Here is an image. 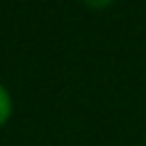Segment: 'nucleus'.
I'll return each mask as SVG.
<instances>
[{
    "label": "nucleus",
    "instance_id": "obj_1",
    "mask_svg": "<svg viewBox=\"0 0 146 146\" xmlns=\"http://www.w3.org/2000/svg\"><path fill=\"white\" fill-rule=\"evenodd\" d=\"M9 116H11V96H9V91L0 84V128L9 121Z\"/></svg>",
    "mask_w": 146,
    "mask_h": 146
},
{
    "label": "nucleus",
    "instance_id": "obj_2",
    "mask_svg": "<svg viewBox=\"0 0 146 146\" xmlns=\"http://www.w3.org/2000/svg\"><path fill=\"white\" fill-rule=\"evenodd\" d=\"M82 2H84L89 9H107L114 0H82Z\"/></svg>",
    "mask_w": 146,
    "mask_h": 146
},
{
    "label": "nucleus",
    "instance_id": "obj_3",
    "mask_svg": "<svg viewBox=\"0 0 146 146\" xmlns=\"http://www.w3.org/2000/svg\"><path fill=\"white\" fill-rule=\"evenodd\" d=\"M144 146H146V144H144Z\"/></svg>",
    "mask_w": 146,
    "mask_h": 146
}]
</instances>
